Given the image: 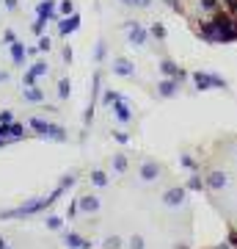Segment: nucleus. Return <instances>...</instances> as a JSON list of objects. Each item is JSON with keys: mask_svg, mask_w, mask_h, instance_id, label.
I'll list each match as a JSON object with an SVG mask.
<instances>
[{"mask_svg": "<svg viewBox=\"0 0 237 249\" xmlns=\"http://www.w3.org/2000/svg\"><path fill=\"white\" fill-rule=\"evenodd\" d=\"M75 238L88 249H193L196 211L166 160L122 150L83 175L69 202Z\"/></svg>", "mask_w": 237, "mask_h": 249, "instance_id": "f257e3e1", "label": "nucleus"}, {"mask_svg": "<svg viewBox=\"0 0 237 249\" xmlns=\"http://www.w3.org/2000/svg\"><path fill=\"white\" fill-rule=\"evenodd\" d=\"M199 186L226 232L237 238V133L212 136L199 155Z\"/></svg>", "mask_w": 237, "mask_h": 249, "instance_id": "f03ea898", "label": "nucleus"}, {"mask_svg": "<svg viewBox=\"0 0 237 249\" xmlns=\"http://www.w3.org/2000/svg\"><path fill=\"white\" fill-rule=\"evenodd\" d=\"M188 31L207 45L237 42V0H174Z\"/></svg>", "mask_w": 237, "mask_h": 249, "instance_id": "7ed1b4c3", "label": "nucleus"}, {"mask_svg": "<svg viewBox=\"0 0 237 249\" xmlns=\"http://www.w3.org/2000/svg\"><path fill=\"white\" fill-rule=\"evenodd\" d=\"M204 249H237V238L232 232H226V238L215 241V244H210V247H204Z\"/></svg>", "mask_w": 237, "mask_h": 249, "instance_id": "20e7f679", "label": "nucleus"}]
</instances>
